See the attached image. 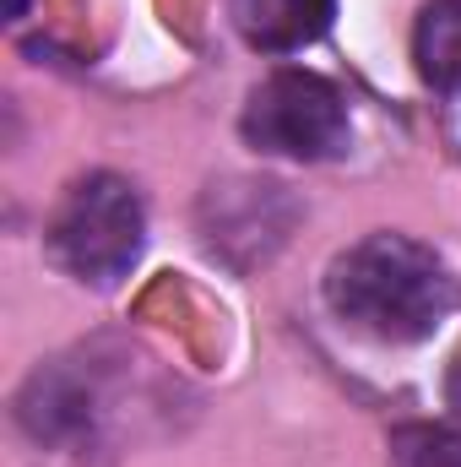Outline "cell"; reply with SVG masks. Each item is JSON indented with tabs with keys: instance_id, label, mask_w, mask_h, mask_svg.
I'll return each mask as SVG.
<instances>
[{
	"instance_id": "1",
	"label": "cell",
	"mask_w": 461,
	"mask_h": 467,
	"mask_svg": "<svg viewBox=\"0 0 461 467\" xmlns=\"http://www.w3.org/2000/svg\"><path fill=\"white\" fill-rule=\"evenodd\" d=\"M451 266L407 234H364L326 266V305L337 321L374 343H429L456 310Z\"/></svg>"
},
{
	"instance_id": "2",
	"label": "cell",
	"mask_w": 461,
	"mask_h": 467,
	"mask_svg": "<svg viewBox=\"0 0 461 467\" xmlns=\"http://www.w3.org/2000/svg\"><path fill=\"white\" fill-rule=\"evenodd\" d=\"M44 244H49V261L60 272H71L77 283L115 288L119 277H130V266L141 261V244H147V213H141L136 185L109 169L82 174L60 196Z\"/></svg>"
},
{
	"instance_id": "3",
	"label": "cell",
	"mask_w": 461,
	"mask_h": 467,
	"mask_svg": "<svg viewBox=\"0 0 461 467\" xmlns=\"http://www.w3.org/2000/svg\"><path fill=\"white\" fill-rule=\"evenodd\" d=\"M239 130L255 152H271V158H293V163H326V158H343L347 141H353V119H347V99L315 71H299V66H282L271 71L244 115Z\"/></svg>"
},
{
	"instance_id": "4",
	"label": "cell",
	"mask_w": 461,
	"mask_h": 467,
	"mask_svg": "<svg viewBox=\"0 0 461 467\" xmlns=\"http://www.w3.org/2000/svg\"><path fill=\"white\" fill-rule=\"evenodd\" d=\"M109 369L93 353H60L38 364L16 391V424L49 451H82L109 419Z\"/></svg>"
},
{
	"instance_id": "5",
	"label": "cell",
	"mask_w": 461,
	"mask_h": 467,
	"mask_svg": "<svg viewBox=\"0 0 461 467\" xmlns=\"http://www.w3.org/2000/svg\"><path fill=\"white\" fill-rule=\"evenodd\" d=\"M299 223V202L288 196V185L277 180H250V174H229V180H212L201 191V207H196V229L201 244L229 261L239 272L271 261L288 229Z\"/></svg>"
},
{
	"instance_id": "6",
	"label": "cell",
	"mask_w": 461,
	"mask_h": 467,
	"mask_svg": "<svg viewBox=\"0 0 461 467\" xmlns=\"http://www.w3.org/2000/svg\"><path fill=\"white\" fill-rule=\"evenodd\" d=\"M233 27L250 49L261 55H293L304 44H315L332 16H337V0H229Z\"/></svg>"
},
{
	"instance_id": "7",
	"label": "cell",
	"mask_w": 461,
	"mask_h": 467,
	"mask_svg": "<svg viewBox=\"0 0 461 467\" xmlns=\"http://www.w3.org/2000/svg\"><path fill=\"white\" fill-rule=\"evenodd\" d=\"M413 60L435 93L461 99V0H424L413 22Z\"/></svg>"
},
{
	"instance_id": "8",
	"label": "cell",
	"mask_w": 461,
	"mask_h": 467,
	"mask_svg": "<svg viewBox=\"0 0 461 467\" xmlns=\"http://www.w3.org/2000/svg\"><path fill=\"white\" fill-rule=\"evenodd\" d=\"M391 467H461V430L456 424H396L385 441Z\"/></svg>"
},
{
	"instance_id": "9",
	"label": "cell",
	"mask_w": 461,
	"mask_h": 467,
	"mask_svg": "<svg viewBox=\"0 0 461 467\" xmlns=\"http://www.w3.org/2000/svg\"><path fill=\"white\" fill-rule=\"evenodd\" d=\"M446 402H451V413L461 419V353H456V364H451V375H446Z\"/></svg>"
},
{
	"instance_id": "10",
	"label": "cell",
	"mask_w": 461,
	"mask_h": 467,
	"mask_svg": "<svg viewBox=\"0 0 461 467\" xmlns=\"http://www.w3.org/2000/svg\"><path fill=\"white\" fill-rule=\"evenodd\" d=\"M22 5H27V0H11V16H22Z\"/></svg>"
}]
</instances>
